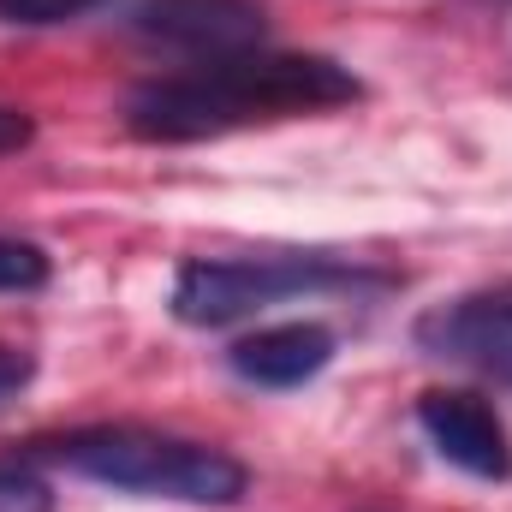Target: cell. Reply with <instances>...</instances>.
Here are the masks:
<instances>
[{
    "instance_id": "obj_1",
    "label": "cell",
    "mask_w": 512,
    "mask_h": 512,
    "mask_svg": "<svg viewBox=\"0 0 512 512\" xmlns=\"http://www.w3.org/2000/svg\"><path fill=\"white\" fill-rule=\"evenodd\" d=\"M364 84L328 54H233L197 72L149 78L126 102V126L143 143H203L227 131L280 126L304 114L352 108Z\"/></svg>"
},
{
    "instance_id": "obj_2",
    "label": "cell",
    "mask_w": 512,
    "mask_h": 512,
    "mask_svg": "<svg viewBox=\"0 0 512 512\" xmlns=\"http://www.w3.org/2000/svg\"><path fill=\"white\" fill-rule=\"evenodd\" d=\"M48 459H60L78 477H96L108 489H126L143 501H185V507H233L245 501V465L221 447L203 441H179L161 429H137V423H102V429H78L42 447Z\"/></svg>"
},
{
    "instance_id": "obj_3",
    "label": "cell",
    "mask_w": 512,
    "mask_h": 512,
    "mask_svg": "<svg viewBox=\"0 0 512 512\" xmlns=\"http://www.w3.org/2000/svg\"><path fill=\"white\" fill-rule=\"evenodd\" d=\"M352 286H393V274L340 262V256H215V262L179 268L173 316L185 328H227L268 304L310 298V292H352Z\"/></svg>"
},
{
    "instance_id": "obj_4",
    "label": "cell",
    "mask_w": 512,
    "mask_h": 512,
    "mask_svg": "<svg viewBox=\"0 0 512 512\" xmlns=\"http://www.w3.org/2000/svg\"><path fill=\"white\" fill-rule=\"evenodd\" d=\"M411 340H417L423 358H441V364L512 382V280L459 292V298L423 310Z\"/></svg>"
},
{
    "instance_id": "obj_5",
    "label": "cell",
    "mask_w": 512,
    "mask_h": 512,
    "mask_svg": "<svg viewBox=\"0 0 512 512\" xmlns=\"http://www.w3.org/2000/svg\"><path fill=\"white\" fill-rule=\"evenodd\" d=\"M131 30L209 66V60L256 54L268 36V12L256 0H137Z\"/></svg>"
},
{
    "instance_id": "obj_6",
    "label": "cell",
    "mask_w": 512,
    "mask_h": 512,
    "mask_svg": "<svg viewBox=\"0 0 512 512\" xmlns=\"http://www.w3.org/2000/svg\"><path fill=\"white\" fill-rule=\"evenodd\" d=\"M417 429L429 435V447L459 465L465 477H483V483H507L512 477V447H507V429L495 417V405H483L477 393H423L417 399Z\"/></svg>"
},
{
    "instance_id": "obj_7",
    "label": "cell",
    "mask_w": 512,
    "mask_h": 512,
    "mask_svg": "<svg viewBox=\"0 0 512 512\" xmlns=\"http://www.w3.org/2000/svg\"><path fill=\"white\" fill-rule=\"evenodd\" d=\"M334 358V334L322 322H280V328H256L251 340H239L227 352L233 376H245L256 387H304L310 376H322Z\"/></svg>"
},
{
    "instance_id": "obj_8",
    "label": "cell",
    "mask_w": 512,
    "mask_h": 512,
    "mask_svg": "<svg viewBox=\"0 0 512 512\" xmlns=\"http://www.w3.org/2000/svg\"><path fill=\"white\" fill-rule=\"evenodd\" d=\"M48 286V256L30 239H0V292H36Z\"/></svg>"
},
{
    "instance_id": "obj_9",
    "label": "cell",
    "mask_w": 512,
    "mask_h": 512,
    "mask_svg": "<svg viewBox=\"0 0 512 512\" xmlns=\"http://www.w3.org/2000/svg\"><path fill=\"white\" fill-rule=\"evenodd\" d=\"M90 6H102V0H0V24H18V30H48V24L84 18Z\"/></svg>"
},
{
    "instance_id": "obj_10",
    "label": "cell",
    "mask_w": 512,
    "mask_h": 512,
    "mask_svg": "<svg viewBox=\"0 0 512 512\" xmlns=\"http://www.w3.org/2000/svg\"><path fill=\"white\" fill-rule=\"evenodd\" d=\"M0 512H54V489L24 465H0Z\"/></svg>"
},
{
    "instance_id": "obj_11",
    "label": "cell",
    "mask_w": 512,
    "mask_h": 512,
    "mask_svg": "<svg viewBox=\"0 0 512 512\" xmlns=\"http://www.w3.org/2000/svg\"><path fill=\"white\" fill-rule=\"evenodd\" d=\"M30 352L24 346H0V405L12 399V393H24V382H30Z\"/></svg>"
},
{
    "instance_id": "obj_12",
    "label": "cell",
    "mask_w": 512,
    "mask_h": 512,
    "mask_svg": "<svg viewBox=\"0 0 512 512\" xmlns=\"http://www.w3.org/2000/svg\"><path fill=\"white\" fill-rule=\"evenodd\" d=\"M30 137H36L30 114H24V108H6V102H0V155H18V149H24Z\"/></svg>"
}]
</instances>
